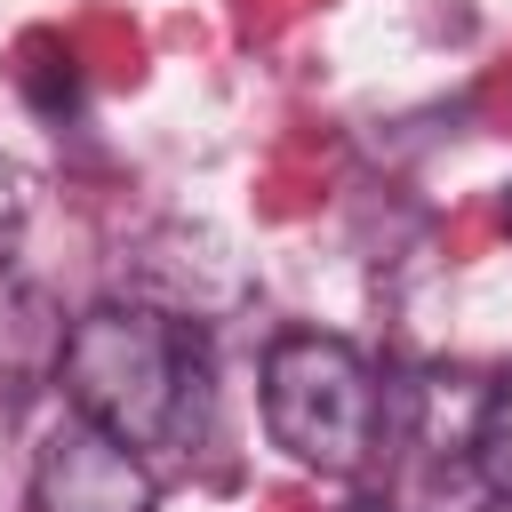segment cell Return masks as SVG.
<instances>
[{
	"label": "cell",
	"mask_w": 512,
	"mask_h": 512,
	"mask_svg": "<svg viewBox=\"0 0 512 512\" xmlns=\"http://www.w3.org/2000/svg\"><path fill=\"white\" fill-rule=\"evenodd\" d=\"M56 384L72 416L104 424L144 456L208 424V336L160 304H88L64 328Z\"/></svg>",
	"instance_id": "1"
},
{
	"label": "cell",
	"mask_w": 512,
	"mask_h": 512,
	"mask_svg": "<svg viewBox=\"0 0 512 512\" xmlns=\"http://www.w3.org/2000/svg\"><path fill=\"white\" fill-rule=\"evenodd\" d=\"M264 424L304 472L352 480V472L376 464V432H384L376 368L344 336L296 328L264 352Z\"/></svg>",
	"instance_id": "2"
},
{
	"label": "cell",
	"mask_w": 512,
	"mask_h": 512,
	"mask_svg": "<svg viewBox=\"0 0 512 512\" xmlns=\"http://www.w3.org/2000/svg\"><path fill=\"white\" fill-rule=\"evenodd\" d=\"M32 512H152V472L128 440L88 416H64L32 464Z\"/></svg>",
	"instance_id": "3"
},
{
	"label": "cell",
	"mask_w": 512,
	"mask_h": 512,
	"mask_svg": "<svg viewBox=\"0 0 512 512\" xmlns=\"http://www.w3.org/2000/svg\"><path fill=\"white\" fill-rule=\"evenodd\" d=\"M464 456H472L480 488L512 504V368L480 384V416H472V440H464Z\"/></svg>",
	"instance_id": "4"
},
{
	"label": "cell",
	"mask_w": 512,
	"mask_h": 512,
	"mask_svg": "<svg viewBox=\"0 0 512 512\" xmlns=\"http://www.w3.org/2000/svg\"><path fill=\"white\" fill-rule=\"evenodd\" d=\"M16 88H24V104H32L40 120H72V112H80V64H72L56 40H32V48H24Z\"/></svg>",
	"instance_id": "5"
},
{
	"label": "cell",
	"mask_w": 512,
	"mask_h": 512,
	"mask_svg": "<svg viewBox=\"0 0 512 512\" xmlns=\"http://www.w3.org/2000/svg\"><path fill=\"white\" fill-rule=\"evenodd\" d=\"M16 232H24V184H16V168L0 160V264H8V248H16Z\"/></svg>",
	"instance_id": "6"
},
{
	"label": "cell",
	"mask_w": 512,
	"mask_h": 512,
	"mask_svg": "<svg viewBox=\"0 0 512 512\" xmlns=\"http://www.w3.org/2000/svg\"><path fill=\"white\" fill-rule=\"evenodd\" d=\"M344 512H392V504H376V496H352V504H344Z\"/></svg>",
	"instance_id": "7"
},
{
	"label": "cell",
	"mask_w": 512,
	"mask_h": 512,
	"mask_svg": "<svg viewBox=\"0 0 512 512\" xmlns=\"http://www.w3.org/2000/svg\"><path fill=\"white\" fill-rule=\"evenodd\" d=\"M504 224H512V192H504Z\"/></svg>",
	"instance_id": "8"
}]
</instances>
